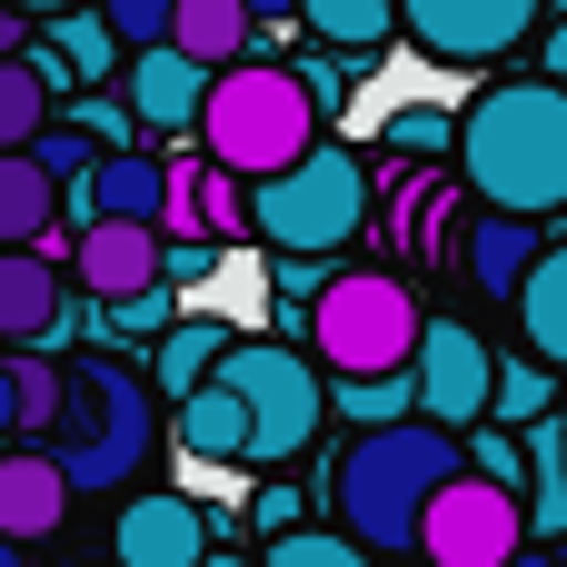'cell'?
I'll list each match as a JSON object with an SVG mask.
<instances>
[{
    "label": "cell",
    "mask_w": 567,
    "mask_h": 567,
    "mask_svg": "<svg viewBox=\"0 0 567 567\" xmlns=\"http://www.w3.org/2000/svg\"><path fill=\"white\" fill-rule=\"evenodd\" d=\"M369 189H379L369 150L329 130V140H319L309 159H289L279 179H249V189H239V229H249L269 259H339V269H349V249L369 239Z\"/></svg>",
    "instance_id": "obj_4"
},
{
    "label": "cell",
    "mask_w": 567,
    "mask_h": 567,
    "mask_svg": "<svg viewBox=\"0 0 567 567\" xmlns=\"http://www.w3.org/2000/svg\"><path fill=\"white\" fill-rule=\"evenodd\" d=\"M199 159L219 169V179H279L289 159H309L329 130L309 120V100H299V80L279 70V60H239V70H219L209 80V100H199Z\"/></svg>",
    "instance_id": "obj_5"
},
{
    "label": "cell",
    "mask_w": 567,
    "mask_h": 567,
    "mask_svg": "<svg viewBox=\"0 0 567 567\" xmlns=\"http://www.w3.org/2000/svg\"><path fill=\"white\" fill-rule=\"evenodd\" d=\"M50 120H60V110H50V90H40L20 60H0V159H10V150H30Z\"/></svg>",
    "instance_id": "obj_28"
},
{
    "label": "cell",
    "mask_w": 567,
    "mask_h": 567,
    "mask_svg": "<svg viewBox=\"0 0 567 567\" xmlns=\"http://www.w3.org/2000/svg\"><path fill=\"white\" fill-rule=\"evenodd\" d=\"M449 179L468 189V209L488 219H528L548 229L567 209V100L548 80H488L449 110Z\"/></svg>",
    "instance_id": "obj_1"
},
{
    "label": "cell",
    "mask_w": 567,
    "mask_h": 567,
    "mask_svg": "<svg viewBox=\"0 0 567 567\" xmlns=\"http://www.w3.org/2000/svg\"><path fill=\"white\" fill-rule=\"evenodd\" d=\"M229 528H249V538H259V548H279V538H289V528H309V498H299V488H289V478H269V488H259V498H249V508H239V518H229Z\"/></svg>",
    "instance_id": "obj_31"
},
{
    "label": "cell",
    "mask_w": 567,
    "mask_h": 567,
    "mask_svg": "<svg viewBox=\"0 0 567 567\" xmlns=\"http://www.w3.org/2000/svg\"><path fill=\"white\" fill-rule=\"evenodd\" d=\"M538 20H548L538 0H409L399 40L419 60H439V70H498L508 50L538 40Z\"/></svg>",
    "instance_id": "obj_8"
},
{
    "label": "cell",
    "mask_w": 567,
    "mask_h": 567,
    "mask_svg": "<svg viewBox=\"0 0 567 567\" xmlns=\"http://www.w3.org/2000/svg\"><path fill=\"white\" fill-rule=\"evenodd\" d=\"M279 70L299 80V100H309V120H319V130H329V120L349 110V90H359V70H349V60H329V50H299V60H279Z\"/></svg>",
    "instance_id": "obj_30"
},
{
    "label": "cell",
    "mask_w": 567,
    "mask_h": 567,
    "mask_svg": "<svg viewBox=\"0 0 567 567\" xmlns=\"http://www.w3.org/2000/svg\"><path fill=\"white\" fill-rule=\"evenodd\" d=\"M159 399H150V379H140V359H120V349H90V359H70L60 369V419H50V468H60V488H70V508L80 498H130V488H150V468H159Z\"/></svg>",
    "instance_id": "obj_2"
},
{
    "label": "cell",
    "mask_w": 567,
    "mask_h": 567,
    "mask_svg": "<svg viewBox=\"0 0 567 567\" xmlns=\"http://www.w3.org/2000/svg\"><path fill=\"white\" fill-rule=\"evenodd\" d=\"M70 528V488H60V468L40 458V449H10L0 458V538L30 558V548H50Z\"/></svg>",
    "instance_id": "obj_19"
},
{
    "label": "cell",
    "mask_w": 567,
    "mask_h": 567,
    "mask_svg": "<svg viewBox=\"0 0 567 567\" xmlns=\"http://www.w3.org/2000/svg\"><path fill=\"white\" fill-rule=\"evenodd\" d=\"M219 389L239 399L249 419V468H289L319 449L329 429V379L309 369V349H279V339H239L219 359Z\"/></svg>",
    "instance_id": "obj_7"
},
{
    "label": "cell",
    "mask_w": 567,
    "mask_h": 567,
    "mask_svg": "<svg viewBox=\"0 0 567 567\" xmlns=\"http://www.w3.org/2000/svg\"><path fill=\"white\" fill-rule=\"evenodd\" d=\"M80 319H100L90 299H70V279L60 269H40V259H0V359L10 349H60Z\"/></svg>",
    "instance_id": "obj_14"
},
{
    "label": "cell",
    "mask_w": 567,
    "mask_h": 567,
    "mask_svg": "<svg viewBox=\"0 0 567 567\" xmlns=\"http://www.w3.org/2000/svg\"><path fill=\"white\" fill-rule=\"evenodd\" d=\"M369 219H389V249L439 269L458 249V229H468V189L449 169H389V189H369Z\"/></svg>",
    "instance_id": "obj_12"
},
{
    "label": "cell",
    "mask_w": 567,
    "mask_h": 567,
    "mask_svg": "<svg viewBox=\"0 0 567 567\" xmlns=\"http://www.w3.org/2000/svg\"><path fill=\"white\" fill-rule=\"evenodd\" d=\"M458 478V439H439V429H379V439H339V458L319 468V528L329 538H349L369 567L409 558L419 548V518H429V498Z\"/></svg>",
    "instance_id": "obj_3"
},
{
    "label": "cell",
    "mask_w": 567,
    "mask_h": 567,
    "mask_svg": "<svg viewBox=\"0 0 567 567\" xmlns=\"http://www.w3.org/2000/svg\"><path fill=\"white\" fill-rule=\"evenodd\" d=\"M259 567H369V558H359L349 538H329V528L309 518V528H289L279 548H259Z\"/></svg>",
    "instance_id": "obj_32"
},
{
    "label": "cell",
    "mask_w": 567,
    "mask_h": 567,
    "mask_svg": "<svg viewBox=\"0 0 567 567\" xmlns=\"http://www.w3.org/2000/svg\"><path fill=\"white\" fill-rule=\"evenodd\" d=\"M20 40H30V20H20V10H0V60H20Z\"/></svg>",
    "instance_id": "obj_35"
},
{
    "label": "cell",
    "mask_w": 567,
    "mask_h": 567,
    "mask_svg": "<svg viewBox=\"0 0 567 567\" xmlns=\"http://www.w3.org/2000/svg\"><path fill=\"white\" fill-rule=\"evenodd\" d=\"M0 567H40V558H20V548H10V538H0Z\"/></svg>",
    "instance_id": "obj_38"
},
{
    "label": "cell",
    "mask_w": 567,
    "mask_h": 567,
    "mask_svg": "<svg viewBox=\"0 0 567 567\" xmlns=\"http://www.w3.org/2000/svg\"><path fill=\"white\" fill-rule=\"evenodd\" d=\"M508 567H558V558H548V548H518V558H508Z\"/></svg>",
    "instance_id": "obj_37"
},
{
    "label": "cell",
    "mask_w": 567,
    "mask_h": 567,
    "mask_svg": "<svg viewBox=\"0 0 567 567\" xmlns=\"http://www.w3.org/2000/svg\"><path fill=\"white\" fill-rule=\"evenodd\" d=\"M159 429H169L179 458H199V468H249V419H239V399H229L219 379H199L179 409H159Z\"/></svg>",
    "instance_id": "obj_21"
},
{
    "label": "cell",
    "mask_w": 567,
    "mask_h": 567,
    "mask_svg": "<svg viewBox=\"0 0 567 567\" xmlns=\"http://www.w3.org/2000/svg\"><path fill=\"white\" fill-rule=\"evenodd\" d=\"M209 548H229V508L189 488H130L110 508V567H199Z\"/></svg>",
    "instance_id": "obj_11"
},
{
    "label": "cell",
    "mask_w": 567,
    "mask_h": 567,
    "mask_svg": "<svg viewBox=\"0 0 567 567\" xmlns=\"http://www.w3.org/2000/svg\"><path fill=\"white\" fill-rule=\"evenodd\" d=\"M538 419H558V379L538 369V359H518V349H488V429H538Z\"/></svg>",
    "instance_id": "obj_23"
},
{
    "label": "cell",
    "mask_w": 567,
    "mask_h": 567,
    "mask_svg": "<svg viewBox=\"0 0 567 567\" xmlns=\"http://www.w3.org/2000/svg\"><path fill=\"white\" fill-rule=\"evenodd\" d=\"M60 279H70V299H90V309L150 299V289H159V229H80Z\"/></svg>",
    "instance_id": "obj_15"
},
{
    "label": "cell",
    "mask_w": 567,
    "mask_h": 567,
    "mask_svg": "<svg viewBox=\"0 0 567 567\" xmlns=\"http://www.w3.org/2000/svg\"><path fill=\"white\" fill-rule=\"evenodd\" d=\"M538 80L567 100V20H538Z\"/></svg>",
    "instance_id": "obj_34"
},
{
    "label": "cell",
    "mask_w": 567,
    "mask_h": 567,
    "mask_svg": "<svg viewBox=\"0 0 567 567\" xmlns=\"http://www.w3.org/2000/svg\"><path fill=\"white\" fill-rule=\"evenodd\" d=\"M449 130H458V120H449L439 100H409V110H389L369 169H379V159H399V169H449Z\"/></svg>",
    "instance_id": "obj_25"
},
{
    "label": "cell",
    "mask_w": 567,
    "mask_h": 567,
    "mask_svg": "<svg viewBox=\"0 0 567 567\" xmlns=\"http://www.w3.org/2000/svg\"><path fill=\"white\" fill-rule=\"evenodd\" d=\"M199 567H259V558H239V548H209V558H199Z\"/></svg>",
    "instance_id": "obj_36"
},
{
    "label": "cell",
    "mask_w": 567,
    "mask_h": 567,
    "mask_svg": "<svg viewBox=\"0 0 567 567\" xmlns=\"http://www.w3.org/2000/svg\"><path fill=\"white\" fill-rule=\"evenodd\" d=\"M90 20H100V40H110L120 60H140V50H169V0H100Z\"/></svg>",
    "instance_id": "obj_29"
},
{
    "label": "cell",
    "mask_w": 567,
    "mask_h": 567,
    "mask_svg": "<svg viewBox=\"0 0 567 567\" xmlns=\"http://www.w3.org/2000/svg\"><path fill=\"white\" fill-rule=\"evenodd\" d=\"M169 50H179L189 70H209V80L239 70V60H269L249 0H169Z\"/></svg>",
    "instance_id": "obj_18"
},
{
    "label": "cell",
    "mask_w": 567,
    "mask_h": 567,
    "mask_svg": "<svg viewBox=\"0 0 567 567\" xmlns=\"http://www.w3.org/2000/svg\"><path fill=\"white\" fill-rule=\"evenodd\" d=\"M508 319H518V359H538V369L567 389V239H548V249H538V269L518 279Z\"/></svg>",
    "instance_id": "obj_20"
},
{
    "label": "cell",
    "mask_w": 567,
    "mask_h": 567,
    "mask_svg": "<svg viewBox=\"0 0 567 567\" xmlns=\"http://www.w3.org/2000/svg\"><path fill=\"white\" fill-rule=\"evenodd\" d=\"M40 567H50V558H40Z\"/></svg>",
    "instance_id": "obj_39"
},
{
    "label": "cell",
    "mask_w": 567,
    "mask_h": 567,
    "mask_svg": "<svg viewBox=\"0 0 567 567\" xmlns=\"http://www.w3.org/2000/svg\"><path fill=\"white\" fill-rule=\"evenodd\" d=\"M419 289L399 269H339L319 299H309V369L329 389H359V379H409L419 359Z\"/></svg>",
    "instance_id": "obj_6"
},
{
    "label": "cell",
    "mask_w": 567,
    "mask_h": 567,
    "mask_svg": "<svg viewBox=\"0 0 567 567\" xmlns=\"http://www.w3.org/2000/svg\"><path fill=\"white\" fill-rule=\"evenodd\" d=\"M329 419L349 439H379V429H409L419 399H409V379H359V389H329Z\"/></svg>",
    "instance_id": "obj_26"
},
{
    "label": "cell",
    "mask_w": 567,
    "mask_h": 567,
    "mask_svg": "<svg viewBox=\"0 0 567 567\" xmlns=\"http://www.w3.org/2000/svg\"><path fill=\"white\" fill-rule=\"evenodd\" d=\"M239 349V319H219V309H179L159 339H150V359H140V379H150V399L159 409H179L199 379H219V359Z\"/></svg>",
    "instance_id": "obj_16"
},
{
    "label": "cell",
    "mask_w": 567,
    "mask_h": 567,
    "mask_svg": "<svg viewBox=\"0 0 567 567\" xmlns=\"http://www.w3.org/2000/svg\"><path fill=\"white\" fill-rule=\"evenodd\" d=\"M538 249H548V229H528V219H488V209H468V229H458V279L488 299V309H508L518 299V279L538 269Z\"/></svg>",
    "instance_id": "obj_17"
},
{
    "label": "cell",
    "mask_w": 567,
    "mask_h": 567,
    "mask_svg": "<svg viewBox=\"0 0 567 567\" xmlns=\"http://www.w3.org/2000/svg\"><path fill=\"white\" fill-rule=\"evenodd\" d=\"M518 548H528L518 498H508V488H488V478H449V488L429 498V518H419L409 567H508Z\"/></svg>",
    "instance_id": "obj_9"
},
{
    "label": "cell",
    "mask_w": 567,
    "mask_h": 567,
    "mask_svg": "<svg viewBox=\"0 0 567 567\" xmlns=\"http://www.w3.org/2000/svg\"><path fill=\"white\" fill-rule=\"evenodd\" d=\"M110 100L130 110L140 140H189L199 130V100H209V70H189L179 50H140V60H120V90Z\"/></svg>",
    "instance_id": "obj_13"
},
{
    "label": "cell",
    "mask_w": 567,
    "mask_h": 567,
    "mask_svg": "<svg viewBox=\"0 0 567 567\" xmlns=\"http://www.w3.org/2000/svg\"><path fill=\"white\" fill-rule=\"evenodd\" d=\"M409 399H419V429H439V439L488 429V339L468 319H419Z\"/></svg>",
    "instance_id": "obj_10"
},
{
    "label": "cell",
    "mask_w": 567,
    "mask_h": 567,
    "mask_svg": "<svg viewBox=\"0 0 567 567\" xmlns=\"http://www.w3.org/2000/svg\"><path fill=\"white\" fill-rule=\"evenodd\" d=\"M30 30H40V40H50V60L70 70V90H90V100H100V90L120 80V50L100 40V20H90V10H60V20H30Z\"/></svg>",
    "instance_id": "obj_24"
},
{
    "label": "cell",
    "mask_w": 567,
    "mask_h": 567,
    "mask_svg": "<svg viewBox=\"0 0 567 567\" xmlns=\"http://www.w3.org/2000/svg\"><path fill=\"white\" fill-rule=\"evenodd\" d=\"M309 40L349 70H369L389 40H399V0H309Z\"/></svg>",
    "instance_id": "obj_22"
},
{
    "label": "cell",
    "mask_w": 567,
    "mask_h": 567,
    "mask_svg": "<svg viewBox=\"0 0 567 567\" xmlns=\"http://www.w3.org/2000/svg\"><path fill=\"white\" fill-rule=\"evenodd\" d=\"M20 159H30V169H40V179H50V189H60V199H70V189H80V179H90V169H100V150H90V140H80V120H70V110H60V120H50V130H40V140H30V150H20Z\"/></svg>",
    "instance_id": "obj_27"
},
{
    "label": "cell",
    "mask_w": 567,
    "mask_h": 567,
    "mask_svg": "<svg viewBox=\"0 0 567 567\" xmlns=\"http://www.w3.org/2000/svg\"><path fill=\"white\" fill-rule=\"evenodd\" d=\"M169 319H179V299H169V289H150V299H120V309H110V329H130V339H159Z\"/></svg>",
    "instance_id": "obj_33"
}]
</instances>
